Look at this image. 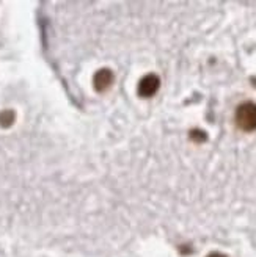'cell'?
Instances as JSON below:
<instances>
[{
    "instance_id": "obj_2",
    "label": "cell",
    "mask_w": 256,
    "mask_h": 257,
    "mask_svg": "<svg viewBox=\"0 0 256 257\" xmlns=\"http://www.w3.org/2000/svg\"><path fill=\"white\" fill-rule=\"evenodd\" d=\"M159 86H160L159 77L156 74H148L138 83V94L142 97H151L157 93Z\"/></svg>"
},
{
    "instance_id": "obj_4",
    "label": "cell",
    "mask_w": 256,
    "mask_h": 257,
    "mask_svg": "<svg viewBox=\"0 0 256 257\" xmlns=\"http://www.w3.org/2000/svg\"><path fill=\"white\" fill-rule=\"evenodd\" d=\"M208 257H226V255L225 254H220V252H214V254H211Z\"/></svg>"
},
{
    "instance_id": "obj_1",
    "label": "cell",
    "mask_w": 256,
    "mask_h": 257,
    "mask_svg": "<svg viewBox=\"0 0 256 257\" xmlns=\"http://www.w3.org/2000/svg\"><path fill=\"white\" fill-rule=\"evenodd\" d=\"M236 124L244 132L256 131V104L245 102L239 105L236 110Z\"/></svg>"
},
{
    "instance_id": "obj_3",
    "label": "cell",
    "mask_w": 256,
    "mask_h": 257,
    "mask_svg": "<svg viewBox=\"0 0 256 257\" xmlns=\"http://www.w3.org/2000/svg\"><path fill=\"white\" fill-rule=\"evenodd\" d=\"M113 82V74L109 69H101L95 74V88L98 91H104Z\"/></svg>"
}]
</instances>
